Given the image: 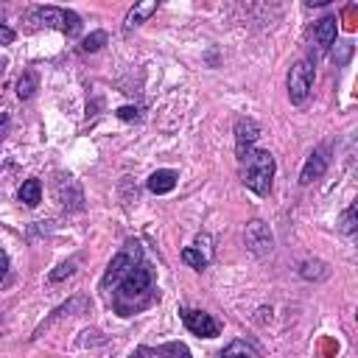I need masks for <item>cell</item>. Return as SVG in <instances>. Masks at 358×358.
Instances as JSON below:
<instances>
[{
  "instance_id": "603a6c76",
  "label": "cell",
  "mask_w": 358,
  "mask_h": 358,
  "mask_svg": "<svg viewBox=\"0 0 358 358\" xmlns=\"http://www.w3.org/2000/svg\"><path fill=\"white\" fill-rule=\"evenodd\" d=\"M14 36H17V34H14L8 25H0V45H11Z\"/></svg>"
},
{
  "instance_id": "ac0fdd59",
  "label": "cell",
  "mask_w": 358,
  "mask_h": 358,
  "mask_svg": "<svg viewBox=\"0 0 358 358\" xmlns=\"http://www.w3.org/2000/svg\"><path fill=\"white\" fill-rule=\"evenodd\" d=\"M182 260H185V263H187L190 268H199V271H201V268L207 266V257H204V255H201L199 249H193V246H187V249L182 252Z\"/></svg>"
},
{
  "instance_id": "2e32d148",
  "label": "cell",
  "mask_w": 358,
  "mask_h": 358,
  "mask_svg": "<svg viewBox=\"0 0 358 358\" xmlns=\"http://www.w3.org/2000/svg\"><path fill=\"white\" fill-rule=\"evenodd\" d=\"M299 274H302L305 280H324V277L330 274V268H327L322 260H305V263L299 266Z\"/></svg>"
},
{
  "instance_id": "ba28073f",
  "label": "cell",
  "mask_w": 358,
  "mask_h": 358,
  "mask_svg": "<svg viewBox=\"0 0 358 358\" xmlns=\"http://www.w3.org/2000/svg\"><path fill=\"white\" fill-rule=\"evenodd\" d=\"M257 137H260V126L252 117H238L235 120V154H238V162H243L255 151Z\"/></svg>"
},
{
  "instance_id": "5bb4252c",
  "label": "cell",
  "mask_w": 358,
  "mask_h": 358,
  "mask_svg": "<svg viewBox=\"0 0 358 358\" xmlns=\"http://www.w3.org/2000/svg\"><path fill=\"white\" fill-rule=\"evenodd\" d=\"M20 201L28 204V207H36V204L42 201V182H39V179L22 182V187H20Z\"/></svg>"
},
{
  "instance_id": "cb8c5ba5",
  "label": "cell",
  "mask_w": 358,
  "mask_h": 358,
  "mask_svg": "<svg viewBox=\"0 0 358 358\" xmlns=\"http://www.w3.org/2000/svg\"><path fill=\"white\" fill-rule=\"evenodd\" d=\"M6 271H8V255H6V249L0 246V282H3V277H6Z\"/></svg>"
},
{
  "instance_id": "ffe728a7",
  "label": "cell",
  "mask_w": 358,
  "mask_h": 358,
  "mask_svg": "<svg viewBox=\"0 0 358 358\" xmlns=\"http://www.w3.org/2000/svg\"><path fill=\"white\" fill-rule=\"evenodd\" d=\"M76 266H78V260H76V257H73V260H67V263H62L56 271H50V282H59V280L70 277V274L76 271Z\"/></svg>"
},
{
  "instance_id": "7a4b0ae2",
  "label": "cell",
  "mask_w": 358,
  "mask_h": 358,
  "mask_svg": "<svg viewBox=\"0 0 358 358\" xmlns=\"http://www.w3.org/2000/svg\"><path fill=\"white\" fill-rule=\"evenodd\" d=\"M274 171H277L274 154L266 151V148H255V151L241 162V179H243V185H246L252 193H257V196H268V193H271Z\"/></svg>"
},
{
  "instance_id": "e0dca14e",
  "label": "cell",
  "mask_w": 358,
  "mask_h": 358,
  "mask_svg": "<svg viewBox=\"0 0 358 358\" xmlns=\"http://www.w3.org/2000/svg\"><path fill=\"white\" fill-rule=\"evenodd\" d=\"M34 90H36V76L28 70V73H22V78L17 81V95H20V98H31Z\"/></svg>"
},
{
  "instance_id": "44dd1931",
  "label": "cell",
  "mask_w": 358,
  "mask_h": 358,
  "mask_svg": "<svg viewBox=\"0 0 358 358\" xmlns=\"http://www.w3.org/2000/svg\"><path fill=\"white\" fill-rule=\"evenodd\" d=\"M355 204H350L347 210H344V215H341V232H347V235H352L355 232Z\"/></svg>"
},
{
  "instance_id": "5b68a950",
  "label": "cell",
  "mask_w": 358,
  "mask_h": 358,
  "mask_svg": "<svg viewBox=\"0 0 358 358\" xmlns=\"http://www.w3.org/2000/svg\"><path fill=\"white\" fill-rule=\"evenodd\" d=\"M34 20L45 22L50 28H59L67 36H76L81 31V17L76 11H67V8H59V6H39V8H34Z\"/></svg>"
},
{
  "instance_id": "52a82bcc",
  "label": "cell",
  "mask_w": 358,
  "mask_h": 358,
  "mask_svg": "<svg viewBox=\"0 0 358 358\" xmlns=\"http://www.w3.org/2000/svg\"><path fill=\"white\" fill-rule=\"evenodd\" d=\"M179 316L185 322V327L199 336V338H215L221 333V324L207 313V310H196V308H179Z\"/></svg>"
},
{
  "instance_id": "4fadbf2b",
  "label": "cell",
  "mask_w": 358,
  "mask_h": 358,
  "mask_svg": "<svg viewBox=\"0 0 358 358\" xmlns=\"http://www.w3.org/2000/svg\"><path fill=\"white\" fill-rule=\"evenodd\" d=\"M176 171H168V168H162V171H154L151 176H148V190L151 193H157V196H162V193H171L173 187H176Z\"/></svg>"
},
{
  "instance_id": "8fae6325",
  "label": "cell",
  "mask_w": 358,
  "mask_h": 358,
  "mask_svg": "<svg viewBox=\"0 0 358 358\" xmlns=\"http://www.w3.org/2000/svg\"><path fill=\"white\" fill-rule=\"evenodd\" d=\"M313 36H316V45L319 50H330L336 45V17H322L316 25H313Z\"/></svg>"
},
{
  "instance_id": "9a60e30c",
  "label": "cell",
  "mask_w": 358,
  "mask_h": 358,
  "mask_svg": "<svg viewBox=\"0 0 358 358\" xmlns=\"http://www.w3.org/2000/svg\"><path fill=\"white\" fill-rule=\"evenodd\" d=\"M221 358H257V350H255L249 341L235 338V341L227 344V350L221 352Z\"/></svg>"
},
{
  "instance_id": "9c48e42d",
  "label": "cell",
  "mask_w": 358,
  "mask_h": 358,
  "mask_svg": "<svg viewBox=\"0 0 358 358\" xmlns=\"http://www.w3.org/2000/svg\"><path fill=\"white\" fill-rule=\"evenodd\" d=\"M324 171H327V148L319 145V148H313V151L308 154V159H305V165H302V173H299V185H310V182L322 179Z\"/></svg>"
},
{
  "instance_id": "7c38bea8",
  "label": "cell",
  "mask_w": 358,
  "mask_h": 358,
  "mask_svg": "<svg viewBox=\"0 0 358 358\" xmlns=\"http://www.w3.org/2000/svg\"><path fill=\"white\" fill-rule=\"evenodd\" d=\"M157 0H145V3H134L131 8H129V14H126V20H123V31H131V28H137L140 22H145L154 11H157Z\"/></svg>"
},
{
  "instance_id": "8992f818",
  "label": "cell",
  "mask_w": 358,
  "mask_h": 358,
  "mask_svg": "<svg viewBox=\"0 0 358 358\" xmlns=\"http://www.w3.org/2000/svg\"><path fill=\"white\" fill-rule=\"evenodd\" d=\"M243 243L255 257H266L274 249V235H271L268 224H263L260 218H252L243 229Z\"/></svg>"
},
{
  "instance_id": "277c9868",
  "label": "cell",
  "mask_w": 358,
  "mask_h": 358,
  "mask_svg": "<svg viewBox=\"0 0 358 358\" xmlns=\"http://www.w3.org/2000/svg\"><path fill=\"white\" fill-rule=\"evenodd\" d=\"M313 87V62L310 59H299L291 70H288V101L294 106H302L310 95Z\"/></svg>"
},
{
  "instance_id": "6da1fadb",
  "label": "cell",
  "mask_w": 358,
  "mask_h": 358,
  "mask_svg": "<svg viewBox=\"0 0 358 358\" xmlns=\"http://www.w3.org/2000/svg\"><path fill=\"white\" fill-rule=\"evenodd\" d=\"M112 305L120 316H131L143 308H148L154 299H157V291H154V271L151 266L143 260L137 263L115 288H112Z\"/></svg>"
},
{
  "instance_id": "30bf717a",
  "label": "cell",
  "mask_w": 358,
  "mask_h": 358,
  "mask_svg": "<svg viewBox=\"0 0 358 358\" xmlns=\"http://www.w3.org/2000/svg\"><path fill=\"white\" fill-rule=\"evenodd\" d=\"M131 358H190V350L182 341H168L157 347H137Z\"/></svg>"
},
{
  "instance_id": "d6986e66",
  "label": "cell",
  "mask_w": 358,
  "mask_h": 358,
  "mask_svg": "<svg viewBox=\"0 0 358 358\" xmlns=\"http://www.w3.org/2000/svg\"><path fill=\"white\" fill-rule=\"evenodd\" d=\"M103 42H106V34H103V31H95V34L84 36L81 50H84V53H95V50H101V45H103Z\"/></svg>"
},
{
  "instance_id": "3957f363",
  "label": "cell",
  "mask_w": 358,
  "mask_h": 358,
  "mask_svg": "<svg viewBox=\"0 0 358 358\" xmlns=\"http://www.w3.org/2000/svg\"><path fill=\"white\" fill-rule=\"evenodd\" d=\"M137 263H143V246H140L137 241H126V243L120 246V252L109 260V266H106V271H103V277H101V288H103V291L115 288Z\"/></svg>"
},
{
  "instance_id": "7402d4cb",
  "label": "cell",
  "mask_w": 358,
  "mask_h": 358,
  "mask_svg": "<svg viewBox=\"0 0 358 358\" xmlns=\"http://www.w3.org/2000/svg\"><path fill=\"white\" fill-rule=\"evenodd\" d=\"M117 117H123V120H137L140 115H137L134 106H120V109H117Z\"/></svg>"
}]
</instances>
